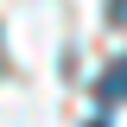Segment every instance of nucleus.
<instances>
[{
  "label": "nucleus",
  "mask_w": 127,
  "mask_h": 127,
  "mask_svg": "<svg viewBox=\"0 0 127 127\" xmlns=\"http://www.w3.org/2000/svg\"><path fill=\"white\" fill-rule=\"evenodd\" d=\"M89 127H108V121H89Z\"/></svg>",
  "instance_id": "3"
},
{
  "label": "nucleus",
  "mask_w": 127,
  "mask_h": 127,
  "mask_svg": "<svg viewBox=\"0 0 127 127\" xmlns=\"http://www.w3.org/2000/svg\"><path fill=\"white\" fill-rule=\"evenodd\" d=\"M95 102H102V108H121L127 102V57H114L108 70L95 76Z\"/></svg>",
  "instance_id": "1"
},
{
  "label": "nucleus",
  "mask_w": 127,
  "mask_h": 127,
  "mask_svg": "<svg viewBox=\"0 0 127 127\" xmlns=\"http://www.w3.org/2000/svg\"><path fill=\"white\" fill-rule=\"evenodd\" d=\"M108 26H127V0H108Z\"/></svg>",
  "instance_id": "2"
}]
</instances>
